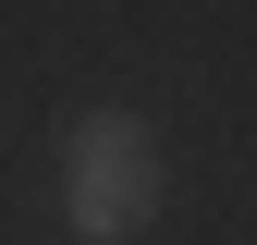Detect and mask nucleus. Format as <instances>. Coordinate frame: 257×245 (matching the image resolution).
<instances>
[{
	"label": "nucleus",
	"mask_w": 257,
	"mask_h": 245,
	"mask_svg": "<svg viewBox=\"0 0 257 245\" xmlns=\"http://www.w3.org/2000/svg\"><path fill=\"white\" fill-rule=\"evenodd\" d=\"M61 208H74L86 245H122L159 221V147L135 110H74V135H61Z\"/></svg>",
	"instance_id": "f257e3e1"
}]
</instances>
